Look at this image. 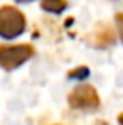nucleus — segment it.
Here are the masks:
<instances>
[{"mask_svg": "<svg viewBox=\"0 0 123 125\" xmlns=\"http://www.w3.org/2000/svg\"><path fill=\"white\" fill-rule=\"evenodd\" d=\"M113 42H115V34L108 25H100L89 36V44L95 46V47H100V49H104V47L111 46Z\"/></svg>", "mask_w": 123, "mask_h": 125, "instance_id": "20e7f679", "label": "nucleus"}, {"mask_svg": "<svg viewBox=\"0 0 123 125\" xmlns=\"http://www.w3.org/2000/svg\"><path fill=\"white\" fill-rule=\"evenodd\" d=\"M95 125H108V122H104V120H96Z\"/></svg>", "mask_w": 123, "mask_h": 125, "instance_id": "6e6552de", "label": "nucleus"}, {"mask_svg": "<svg viewBox=\"0 0 123 125\" xmlns=\"http://www.w3.org/2000/svg\"><path fill=\"white\" fill-rule=\"evenodd\" d=\"M115 24H116V29H118V36L123 42V14H116L115 15Z\"/></svg>", "mask_w": 123, "mask_h": 125, "instance_id": "0eeeda50", "label": "nucleus"}, {"mask_svg": "<svg viewBox=\"0 0 123 125\" xmlns=\"http://www.w3.org/2000/svg\"><path fill=\"white\" fill-rule=\"evenodd\" d=\"M88 74H89V69H88L86 66H81V68L73 69L67 76H69L71 80H84V78H88Z\"/></svg>", "mask_w": 123, "mask_h": 125, "instance_id": "423d86ee", "label": "nucleus"}, {"mask_svg": "<svg viewBox=\"0 0 123 125\" xmlns=\"http://www.w3.org/2000/svg\"><path fill=\"white\" fill-rule=\"evenodd\" d=\"M25 31V17L19 9L3 5L0 7V37L15 39Z\"/></svg>", "mask_w": 123, "mask_h": 125, "instance_id": "f257e3e1", "label": "nucleus"}, {"mask_svg": "<svg viewBox=\"0 0 123 125\" xmlns=\"http://www.w3.org/2000/svg\"><path fill=\"white\" fill-rule=\"evenodd\" d=\"M15 2H19V3H29V2H34V0H15Z\"/></svg>", "mask_w": 123, "mask_h": 125, "instance_id": "9d476101", "label": "nucleus"}, {"mask_svg": "<svg viewBox=\"0 0 123 125\" xmlns=\"http://www.w3.org/2000/svg\"><path fill=\"white\" fill-rule=\"evenodd\" d=\"M69 105L74 110L95 112L100 108V96L91 84H79L69 93Z\"/></svg>", "mask_w": 123, "mask_h": 125, "instance_id": "7ed1b4c3", "label": "nucleus"}, {"mask_svg": "<svg viewBox=\"0 0 123 125\" xmlns=\"http://www.w3.org/2000/svg\"><path fill=\"white\" fill-rule=\"evenodd\" d=\"M34 56V47L30 44L17 46H0V68L5 71H12L22 66Z\"/></svg>", "mask_w": 123, "mask_h": 125, "instance_id": "f03ea898", "label": "nucleus"}, {"mask_svg": "<svg viewBox=\"0 0 123 125\" xmlns=\"http://www.w3.org/2000/svg\"><path fill=\"white\" fill-rule=\"evenodd\" d=\"M41 7L46 12H51V14H61L64 12V9L67 7L66 0H42Z\"/></svg>", "mask_w": 123, "mask_h": 125, "instance_id": "39448f33", "label": "nucleus"}, {"mask_svg": "<svg viewBox=\"0 0 123 125\" xmlns=\"http://www.w3.org/2000/svg\"><path fill=\"white\" fill-rule=\"evenodd\" d=\"M118 124L123 125V113H120V115H118Z\"/></svg>", "mask_w": 123, "mask_h": 125, "instance_id": "1a4fd4ad", "label": "nucleus"}]
</instances>
